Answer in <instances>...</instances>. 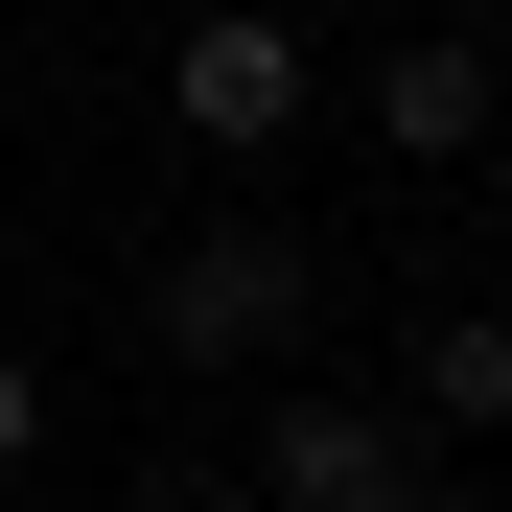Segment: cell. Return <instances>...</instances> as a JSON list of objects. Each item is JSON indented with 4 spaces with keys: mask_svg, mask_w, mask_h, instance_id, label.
<instances>
[{
    "mask_svg": "<svg viewBox=\"0 0 512 512\" xmlns=\"http://www.w3.org/2000/svg\"><path fill=\"white\" fill-rule=\"evenodd\" d=\"M140 512H256V489L233 466H140Z\"/></svg>",
    "mask_w": 512,
    "mask_h": 512,
    "instance_id": "52a82bcc",
    "label": "cell"
},
{
    "mask_svg": "<svg viewBox=\"0 0 512 512\" xmlns=\"http://www.w3.org/2000/svg\"><path fill=\"white\" fill-rule=\"evenodd\" d=\"M303 326H326V256H303L280 210H210V233L140 280V350H163V373H280Z\"/></svg>",
    "mask_w": 512,
    "mask_h": 512,
    "instance_id": "6da1fadb",
    "label": "cell"
},
{
    "mask_svg": "<svg viewBox=\"0 0 512 512\" xmlns=\"http://www.w3.org/2000/svg\"><path fill=\"white\" fill-rule=\"evenodd\" d=\"M373 140L419 163V187H466V163L512 140V47H489V24H396V47H373Z\"/></svg>",
    "mask_w": 512,
    "mask_h": 512,
    "instance_id": "3957f363",
    "label": "cell"
},
{
    "mask_svg": "<svg viewBox=\"0 0 512 512\" xmlns=\"http://www.w3.org/2000/svg\"><path fill=\"white\" fill-rule=\"evenodd\" d=\"M466 512H512V489H466Z\"/></svg>",
    "mask_w": 512,
    "mask_h": 512,
    "instance_id": "9c48e42d",
    "label": "cell"
},
{
    "mask_svg": "<svg viewBox=\"0 0 512 512\" xmlns=\"http://www.w3.org/2000/svg\"><path fill=\"white\" fill-rule=\"evenodd\" d=\"M396 419H419V443H512V303H443V326H419V350H396Z\"/></svg>",
    "mask_w": 512,
    "mask_h": 512,
    "instance_id": "5b68a950",
    "label": "cell"
},
{
    "mask_svg": "<svg viewBox=\"0 0 512 512\" xmlns=\"http://www.w3.org/2000/svg\"><path fill=\"white\" fill-rule=\"evenodd\" d=\"M47 466V350H0V489Z\"/></svg>",
    "mask_w": 512,
    "mask_h": 512,
    "instance_id": "8992f818",
    "label": "cell"
},
{
    "mask_svg": "<svg viewBox=\"0 0 512 512\" xmlns=\"http://www.w3.org/2000/svg\"><path fill=\"white\" fill-rule=\"evenodd\" d=\"M373 512H466V489H443V466H419V489H373Z\"/></svg>",
    "mask_w": 512,
    "mask_h": 512,
    "instance_id": "ba28073f",
    "label": "cell"
},
{
    "mask_svg": "<svg viewBox=\"0 0 512 512\" xmlns=\"http://www.w3.org/2000/svg\"><path fill=\"white\" fill-rule=\"evenodd\" d=\"M419 466H443V443H419L396 396H280L233 489H256V512H373V489H419Z\"/></svg>",
    "mask_w": 512,
    "mask_h": 512,
    "instance_id": "277c9868",
    "label": "cell"
},
{
    "mask_svg": "<svg viewBox=\"0 0 512 512\" xmlns=\"http://www.w3.org/2000/svg\"><path fill=\"white\" fill-rule=\"evenodd\" d=\"M163 117H187L210 163H280V140H303V0H187Z\"/></svg>",
    "mask_w": 512,
    "mask_h": 512,
    "instance_id": "7a4b0ae2",
    "label": "cell"
}]
</instances>
